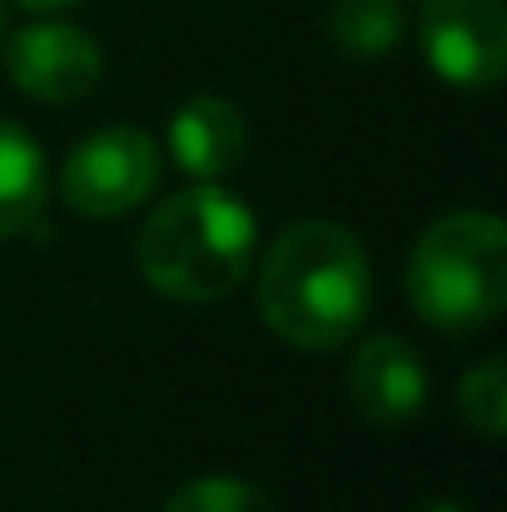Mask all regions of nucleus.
<instances>
[{"label": "nucleus", "mask_w": 507, "mask_h": 512, "mask_svg": "<svg viewBox=\"0 0 507 512\" xmlns=\"http://www.w3.org/2000/svg\"><path fill=\"white\" fill-rule=\"evenodd\" d=\"M165 512H274V503L244 478H194L169 493Z\"/></svg>", "instance_id": "f8f14e48"}, {"label": "nucleus", "mask_w": 507, "mask_h": 512, "mask_svg": "<svg viewBox=\"0 0 507 512\" xmlns=\"http://www.w3.org/2000/svg\"><path fill=\"white\" fill-rule=\"evenodd\" d=\"M249 145L244 115L219 95H194L169 120V155L189 179H224L239 170Z\"/></svg>", "instance_id": "6e6552de"}, {"label": "nucleus", "mask_w": 507, "mask_h": 512, "mask_svg": "<svg viewBox=\"0 0 507 512\" xmlns=\"http://www.w3.org/2000/svg\"><path fill=\"white\" fill-rule=\"evenodd\" d=\"M373 304L363 244L334 219L289 224L259 264V319L294 348L329 353L358 334Z\"/></svg>", "instance_id": "f257e3e1"}, {"label": "nucleus", "mask_w": 507, "mask_h": 512, "mask_svg": "<svg viewBox=\"0 0 507 512\" xmlns=\"http://www.w3.org/2000/svg\"><path fill=\"white\" fill-rule=\"evenodd\" d=\"M160 145L135 125H110L85 135L65 170H60V199L85 219H115L145 204L160 184Z\"/></svg>", "instance_id": "20e7f679"}, {"label": "nucleus", "mask_w": 507, "mask_h": 512, "mask_svg": "<svg viewBox=\"0 0 507 512\" xmlns=\"http://www.w3.org/2000/svg\"><path fill=\"white\" fill-rule=\"evenodd\" d=\"M45 194H50V179H45V155L40 145L0 120V239L30 229L45 209Z\"/></svg>", "instance_id": "1a4fd4ad"}, {"label": "nucleus", "mask_w": 507, "mask_h": 512, "mask_svg": "<svg viewBox=\"0 0 507 512\" xmlns=\"http://www.w3.org/2000/svg\"><path fill=\"white\" fill-rule=\"evenodd\" d=\"M5 70L25 95H35L45 105H70V100H80L100 85L105 55L80 25L35 20V25H20L10 35Z\"/></svg>", "instance_id": "423d86ee"}, {"label": "nucleus", "mask_w": 507, "mask_h": 512, "mask_svg": "<svg viewBox=\"0 0 507 512\" xmlns=\"http://www.w3.org/2000/svg\"><path fill=\"white\" fill-rule=\"evenodd\" d=\"M413 314L443 334H473L507 304V234L488 209H458L428 224L408 254Z\"/></svg>", "instance_id": "7ed1b4c3"}, {"label": "nucleus", "mask_w": 507, "mask_h": 512, "mask_svg": "<svg viewBox=\"0 0 507 512\" xmlns=\"http://www.w3.org/2000/svg\"><path fill=\"white\" fill-rule=\"evenodd\" d=\"M423 60L463 90H488L507 70L503 0H423L418 10Z\"/></svg>", "instance_id": "39448f33"}, {"label": "nucleus", "mask_w": 507, "mask_h": 512, "mask_svg": "<svg viewBox=\"0 0 507 512\" xmlns=\"http://www.w3.org/2000/svg\"><path fill=\"white\" fill-rule=\"evenodd\" d=\"M423 512H468V508H463V503H453V498H443V503H428Z\"/></svg>", "instance_id": "4468645a"}, {"label": "nucleus", "mask_w": 507, "mask_h": 512, "mask_svg": "<svg viewBox=\"0 0 507 512\" xmlns=\"http://www.w3.org/2000/svg\"><path fill=\"white\" fill-rule=\"evenodd\" d=\"M408 35L403 0H334L329 10V40L343 55L378 60Z\"/></svg>", "instance_id": "9d476101"}, {"label": "nucleus", "mask_w": 507, "mask_h": 512, "mask_svg": "<svg viewBox=\"0 0 507 512\" xmlns=\"http://www.w3.org/2000/svg\"><path fill=\"white\" fill-rule=\"evenodd\" d=\"M254 214L239 194L199 179L150 214L135 239V264L150 289L174 304H214L234 294L254 264Z\"/></svg>", "instance_id": "f03ea898"}, {"label": "nucleus", "mask_w": 507, "mask_h": 512, "mask_svg": "<svg viewBox=\"0 0 507 512\" xmlns=\"http://www.w3.org/2000/svg\"><path fill=\"white\" fill-rule=\"evenodd\" d=\"M15 5H25V10H60V5H75V0H15Z\"/></svg>", "instance_id": "ddd939ff"}, {"label": "nucleus", "mask_w": 507, "mask_h": 512, "mask_svg": "<svg viewBox=\"0 0 507 512\" xmlns=\"http://www.w3.org/2000/svg\"><path fill=\"white\" fill-rule=\"evenodd\" d=\"M458 408H463L468 428H478L483 438H503L507 433V363L503 358H483L473 373H463Z\"/></svg>", "instance_id": "9b49d317"}, {"label": "nucleus", "mask_w": 507, "mask_h": 512, "mask_svg": "<svg viewBox=\"0 0 507 512\" xmlns=\"http://www.w3.org/2000/svg\"><path fill=\"white\" fill-rule=\"evenodd\" d=\"M0 25H5V10H0Z\"/></svg>", "instance_id": "2eb2a0df"}, {"label": "nucleus", "mask_w": 507, "mask_h": 512, "mask_svg": "<svg viewBox=\"0 0 507 512\" xmlns=\"http://www.w3.org/2000/svg\"><path fill=\"white\" fill-rule=\"evenodd\" d=\"M348 398H353V408H358L368 423L398 428V423H408V418L428 403V368H423V358L408 348V339L378 334V339L358 343V353H353Z\"/></svg>", "instance_id": "0eeeda50"}]
</instances>
